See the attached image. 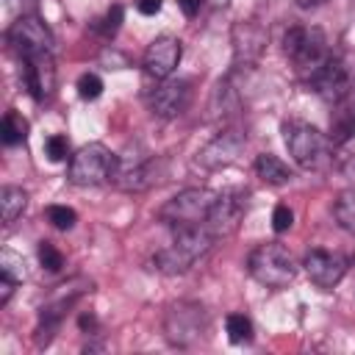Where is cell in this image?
<instances>
[{
  "instance_id": "cell-1",
  "label": "cell",
  "mask_w": 355,
  "mask_h": 355,
  "mask_svg": "<svg viewBox=\"0 0 355 355\" xmlns=\"http://www.w3.org/2000/svg\"><path fill=\"white\" fill-rule=\"evenodd\" d=\"M214 239L216 236L208 230V225L180 227V230H175L172 244L153 255V269H158L164 275H183L214 247Z\"/></svg>"
},
{
  "instance_id": "cell-2",
  "label": "cell",
  "mask_w": 355,
  "mask_h": 355,
  "mask_svg": "<svg viewBox=\"0 0 355 355\" xmlns=\"http://www.w3.org/2000/svg\"><path fill=\"white\" fill-rule=\"evenodd\" d=\"M283 53L291 61L294 72L305 83L333 58L324 33L319 28H302V25H294V28L286 31V36H283Z\"/></svg>"
},
{
  "instance_id": "cell-3",
  "label": "cell",
  "mask_w": 355,
  "mask_h": 355,
  "mask_svg": "<svg viewBox=\"0 0 355 355\" xmlns=\"http://www.w3.org/2000/svg\"><path fill=\"white\" fill-rule=\"evenodd\" d=\"M216 197H219V191H214V189H183L180 194H175L172 200H166L161 205L158 219L172 230L205 225L214 211Z\"/></svg>"
},
{
  "instance_id": "cell-4",
  "label": "cell",
  "mask_w": 355,
  "mask_h": 355,
  "mask_svg": "<svg viewBox=\"0 0 355 355\" xmlns=\"http://www.w3.org/2000/svg\"><path fill=\"white\" fill-rule=\"evenodd\" d=\"M283 139H286L288 155L302 169H322L330 161V141H327V136L319 128H313V125H308L302 119H288L283 125Z\"/></svg>"
},
{
  "instance_id": "cell-5",
  "label": "cell",
  "mask_w": 355,
  "mask_h": 355,
  "mask_svg": "<svg viewBox=\"0 0 355 355\" xmlns=\"http://www.w3.org/2000/svg\"><path fill=\"white\" fill-rule=\"evenodd\" d=\"M247 272L266 288H286L294 275H297V266H294V258L291 252L277 244V241H266V244H258L250 258H247Z\"/></svg>"
},
{
  "instance_id": "cell-6",
  "label": "cell",
  "mask_w": 355,
  "mask_h": 355,
  "mask_svg": "<svg viewBox=\"0 0 355 355\" xmlns=\"http://www.w3.org/2000/svg\"><path fill=\"white\" fill-rule=\"evenodd\" d=\"M114 164H116V155H114L105 144L92 141V144H83V147L69 158L67 178H69V183H75V186H100V183L111 180Z\"/></svg>"
},
{
  "instance_id": "cell-7",
  "label": "cell",
  "mask_w": 355,
  "mask_h": 355,
  "mask_svg": "<svg viewBox=\"0 0 355 355\" xmlns=\"http://www.w3.org/2000/svg\"><path fill=\"white\" fill-rule=\"evenodd\" d=\"M153 155L139 144H128L116 155L111 183L122 191H144L153 186Z\"/></svg>"
},
{
  "instance_id": "cell-8",
  "label": "cell",
  "mask_w": 355,
  "mask_h": 355,
  "mask_svg": "<svg viewBox=\"0 0 355 355\" xmlns=\"http://www.w3.org/2000/svg\"><path fill=\"white\" fill-rule=\"evenodd\" d=\"M164 330H166V338L175 347H191V344H197L205 336L208 313L197 302H178V305L169 308Z\"/></svg>"
},
{
  "instance_id": "cell-9",
  "label": "cell",
  "mask_w": 355,
  "mask_h": 355,
  "mask_svg": "<svg viewBox=\"0 0 355 355\" xmlns=\"http://www.w3.org/2000/svg\"><path fill=\"white\" fill-rule=\"evenodd\" d=\"M8 44L14 47V53L19 58L39 55V53H53V33L39 17L25 14L8 28Z\"/></svg>"
},
{
  "instance_id": "cell-10",
  "label": "cell",
  "mask_w": 355,
  "mask_h": 355,
  "mask_svg": "<svg viewBox=\"0 0 355 355\" xmlns=\"http://www.w3.org/2000/svg\"><path fill=\"white\" fill-rule=\"evenodd\" d=\"M191 103V83L180 80V78H164L158 80L155 89H150L147 94V105L155 116L161 119H175L180 116Z\"/></svg>"
},
{
  "instance_id": "cell-11",
  "label": "cell",
  "mask_w": 355,
  "mask_h": 355,
  "mask_svg": "<svg viewBox=\"0 0 355 355\" xmlns=\"http://www.w3.org/2000/svg\"><path fill=\"white\" fill-rule=\"evenodd\" d=\"M247 214V191H236V189H225V191H219V197H216V202H214V211H211V216H208V230L219 239V236H230L236 227H239V222H241V216Z\"/></svg>"
},
{
  "instance_id": "cell-12",
  "label": "cell",
  "mask_w": 355,
  "mask_h": 355,
  "mask_svg": "<svg viewBox=\"0 0 355 355\" xmlns=\"http://www.w3.org/2000/svg\"><path fill=\"white\" fill-rule=\"evenodd\" d=\"M302 266L308 272V277L319 286V288H333L341 283V277L347 275V258L330 250H308L302 258Z\"/></svg>"
},
{
  "instance_id": "cell-13",
  "label": "cell",
  "mask_w": 355,
  "mask_h": 355,
  "mask_svg": "<svg viewBox=\"0 0 355 355\" xmlns=\"http://www.w3.org/2000/svg\"><path fill=\"white\" fill-rule=\"evenodd\" d=\"M22 61V83L28 89V94L42 103L53 94L55 89V67H53V53H39V55H28L19 58Z\"/></svg>"
},
{
  "instance_id": "cell-14",
  "label": "cell",
  "mask_w": 355,
  "mask_h": 355,
  "mask_svg": "<svg viewBox=\"0 0 355 355\" xmlns=\"http://www.w3.org/2000/svg\"><path fill=\"white\" fill-rule=\"evenodd\" d=\"M180 55H183V47L175 36H158L144 50V72L155 80L172 78V72L180 64Z\"/></svg>"
},
{
  "instance_id": "cell-15",
  "label": "cell",
  "mask_w": 355,
  "mask_h": 355,
  "mask_svg": "<svg viewBox=\"0 0 355 355\" xmlns=\"http://www.w3.org/2000/svg\"><path fill=\"white\" fill-rule=\"evenodd\" d=\"M308 86H311L322 100H327V103H341V100L349 94V72H347L344 61L333 55V58L308 80Z\"/></svg>"
},
{
  "instance_id": "cell-16",
  "label": "cell",
  "mask_w": 355,
  "mask_h": 355,
  "mask_svg": "<svg viewBox=\"0 0 355 355\" xmlns=\"http://www.w3.org/2000/svg\"><path fill=\"white\" fill-rule=\"evenodd\" d=\"M241 144H244V139H241L236 130H225V133H219L214 141H208V144L200 150V158H197V161H200L202 166H208V169L227 166V164H233V161L239 158Z\"/></svg>"
},
{
  "instance_id": "cell-17",
  "label": "cell",
  "mask_w": 355,
  "mask_h": 355,
  "mask_svg": "<svg viewBox=\"0 0 355 355\" xmlns=\"http://www.w3.org/2000/svg\"><path fill=\"white\" fill-rule=\"evenodd\" d=\"M233 44H236V61H252L258 58V53L266 44V33L263 28H258L255 22H239L233 28Z\"/></svg>"
},
{
  "instance_id": "cell-18",
  "label": "cell",
  "mask_w": 355,
  "mask_h": 355,
  "mask_svg": "<svg viewBox=\"0 0 355 355\" xmlns=\"http://www.w3.org/2000/svg\"><path fill=\"white\" fill-rule=\"evenodd\" d=\"M255 175L263 180V183H269V186H286L294 175H291V169H288V164H283L277 155H272V153H261L258 158H255Z\"/></svg>"
},
{
  "instance_id": "cell-19",
  "label": "cell",
  "mask_w": 355,
  "mask_h": 355,
  "mask_svg": "<svg viewBox=\"0 0 355 355\" xmlns=\"http://www.w3.org/2000/svg\"><path fill=\"white\" fill-rule=\"evenodd\" d=\"M28 205V194L19 189V186H3L0 189V214H3V222L11 225Z\"/></svg>"
},
{
  "instance_id": "cell-20",
  "label": "cell",
  "mask_w": 355,
  "mask_h": 355,
  "mask_svg": "<svg viewBox=\"0 0 355 355\" xmlns=\"http://www.w3.org/2000/svg\"><path fill=\"white\" fill-rule=\"evenodd\" d=\"M28 136V119L17 111H6L3 114V122H0V139L3 144L14 147V144H22Z\"/></svg>"
},
{
  "instance_id": "cell-21",
  "label": "cell",
  "mask_w": 355,
  "mask_h": 355,
  "mask_svg": "<svg viewBox=\"0 0 355 355\" xmlns=\"http://www.w3.org/2000/svg\"><path fill=\"white\" fill-rule=\"evenodd\" d=\"M333 216H336V222H338L349 236H355V186H352V189H344V191L336 197V202H333Z\"/></svg>"
},
{
  "instance_id": "cell-22",
  "label": "cell",
  "mask_w": 355,
  "mask_h": 355,
  "mask_svg": "<svg viewBox=\"0 0 355 355\" xmlns=\"http://www.w3.org/2000/svg\"><path fill=\"white\" fill-rule=\"evenodd\" d=\"M225 330H227V338H230L233 344H247V341L252 338V322H250L244 313H227Z\"/></svg>"
},
{
  "instance_id": "cell-23",
  "label": "cell",
  "mask_w": 355,
  "mask_h": 355,
  "mask_svg": "<svg viewBox=\"0 0 355 355\" xmlns=\"http://www.w3.org/2000/svg\"><path fill=\"white\" fill-rule=\"evenodd\" d=\"M333 144H338V147L355 144V108H349L344 116H338V122L333 128Z\"/></svg>"
},
{
  "instance_id": "cell-24",
  "label": "cell",
  "mask_w": 355,
  "mask_h": 355,
  "mask_svg": "<svg viewBox=\"0 0 355 355\" xmlns=\"http://www.w3.org/2000/svg\"><path fill=\"white\" fill-rule=\"evenodd\" d=\"M122 14H125V11H122V6H119V3H114V6L105 11V17H100L92 28H94L97 33H103L105 39H111V36L119 31V25H122Z\"/></svg>"
},
{
  "instance_id": "cell-25",
  "label": "cell",
  "mask_w": 355,
  "mask_h": 355,
  "mask_svg": "<svg viewBox=\"0 0 355 355\" xmlns=\"http://www.w3.org/2000/svg\"><path fill=\"white\" fill-rule=\"evenodd\" d=\"M47 222L55 227V230H69V227H75V222H78V214L69 208V205H47Z\"/></svg>"
},
{
  "instance_id": "cell-26",
  "label": "cell",
  "mask_w": 355,
  "mask_h": 355,
  "mask_svg": "<svg viewBox=\"0 0 355 355\" xmlns=\"http://www.w3.org/2000/svg\"><path fill=\"white\" fill-rule=\"evenodd\" d=\"M39 263H42V269H47V272H61V266H64V252H61L58 247H53L50 241H42V244H39Z\"/></svg>"
},
{
  "instance_id": "cell-27",
  "label": "cell",
  "mask_w": 355,
  "mask_h": 355,
  "mask_svg": "<svg viewBox=\"0 0 355 355\" xmlns=\"http://www.w3.org/2000/svg\"><path fill=\"white\" fill-rule=\"evenodd\" d=\"M44 155L50 158V161H64L67 155H69V139L67 136H61V133H53V136H47L44 139Z\"/></svg>"
},
{
  "instance_id": "cell-28",
  "label": "cell",
  "mask_w": 355,
  "mask_h": 355,
  "mask_svg": "<svg viewBox=\"0 0 355 355\" xmlns=\"http://www.w3.org/2000/svg\"><path fill=\"white\" fill-rule=\"evenodd\" d=\"M78 94H80L83 100H97V97L103 94V80H100V75L83 72V75L78 78Z\"/></svg>"
},
{
  "instance_id": "cell-29",
  "label": "cell",
  "mask_w": 355,
  "mask_h": 355,
  "mask_svg": "<svg viewBox=\"0 0 355 355\" xmlns=\"http://www.w3.org/2000/svg\"><path fill=\"white\" fill-rule=\"evenodd\" d=\"M22 266H25V263H22L19 255H14L11 250H3V255H0V275H8V277H14V280L19 283L22 275H25Z\"/></svg>"
},
{
  "instance_id": "cell-30",
  "label": "cell",
  "mask_w": 355,
  "mask_h": 355,
  "mask_svg": "<svg viewBox=\"0 0 355 355\" xmlns=\"http://www.w3.org/2000/svg\"><path fill=\"white\" fill-rule=\"evenodd\" d=\"M291 225H294V211L288 205H277L272 211V227H275V233H286Z\"/></svg>"
},
{
  "instance_id": "cell-31",
  "label": "cell",
  "mask_w": 355,
  "mask_h": 355,
  "mask_svg": "<svg viewBox=\"0 0 355 355\" xmlns=\"http://www.w3.org/2000/svg\"><path fill=\"white\" fill-rule=\"evenodd\" d=\"M14 286H17V280H14V277L0 275V308H3V305H8V300H11V294H14Z\"/></svg>"
},
{
  "instance_id": "cell-32",
  "label": "cell",
  "mask_w": 355,
  "mask_h": 355,
  "mask_svg": "<svg viewBox=\"0 0 355 355\" xmlns=\"http://www.w3.org/2000/svg\"><path fill=\"white\" fill-rule=\"evenodd\" d=\"M136 11L144 17H155L161 11V0H136Z\"/></svg>"
},
{
  "instance_id": "cell-33",
  "label": "cell",
  "mask_w": 355,
  "mask_h": 355,
  "mask_svg": "<svg viewBox=\"0 0 355 355\" xmlns=\"http://www.w3.org/2000/svg\"><path fill=\"white\" fill-rule=\"evenodd\" d=\"M178 6H180V11H183L186 17H197V14H200L202 0H178Z\"/></svg>"
},
{
  "instance_id": "cell-34",
  "label": "cell",
  "mask_w": 355,
  "mask_h": 355,
  "mask_svg": "<svg viewBox=\"0 0 355 355\" xmlns=\"http://www.w3.org/2000/svg\"><path fill=\"white\" fill-rule=\"evenodd\" d=\"M322 3H327V0H297V6H302V8H313V6H322Z\"/></svg>"
},
{
  "instance_id": "cell-35",
  "label": "cell",
  "mask_w": 355,
  "mask_h": 355,
  "mask_svg": "<svg viewBox=\"0 0 355 355\" xmlns=\"http://www.w3.org/2000/svg\"><path fill=\"white\" fill-rule=\"evenodd\" d=\"M225 3H227V0H211V6H216V8H222Z\"/></svg>"
}]
</instances>
